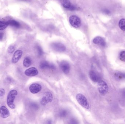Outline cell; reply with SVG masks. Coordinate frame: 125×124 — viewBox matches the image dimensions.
I'll list each match as a JSON object with an SVG mask.
<instances>
[{
  "mask_svg": "<svg viewBox=\"0 0 125 124\" xmlns=\"http://www.w3.org/2000/svg\"><path fill=\"white\" fill-rule=\"evenodd\" d=\"M17 94V91L15 90H13L10 91L7 95V105L11 109L15 108V106L14 103V100Z\"/></svg>",
  "mask_w": 125,
  "mask_h": 124,
  "instance_id": "1",
  "label": "cell"
},
{
  "mask_svg": "<svg viewBox=\"0 0 125 124\" xmlns=\"http://www.w3.org/2000/svg\"><path fill=\"white\" fill-rule=\"evenodd\" d=\"M76 99L78 102L82 107L87 109H89V104L87 99L84 95L82 94H78L76 95Z\"/></svg>",
  "mask_w": 125,
  "mask_h": 124,
  "instance_id": "2",
  "label": "cell"
},
{
  "mask_svg": "<svg viewBox=\"0 0 125 124\" xmlns=\"http://www.w3.org/2000/svg\"><path fill=\"white\" fill-rule=\"evenodd\" d=\"M98 89L101 94L105 95L108 91V87L107 83L105 81L100 80L98 83Z\"/></svg>",
  "mask_w": 125,
  "mask_h": 124,
  "instance_id": "3",
  "label": "cell"
},
{
  "mask_svg": "<svg viewBox=\"0 0 125 124\" xmlns=\"http://www.w3.org/2000/svg\"><path fill=\"white\" fill-rule=\"evenodd\" d=\"M69 22L72 26L76 28L79 27L81 25L80 18L75 15H72L70 17Z\"/></svg>",
  "mask_w": 125,
  "mask_h": 124,
  "instance_id": "4",
  "label": "cell"
},
{
  "mask_svg": "<svg viewBox=\"0 0 125 124\" xmlns=\"http://www.w3.org/2000/svg\"><path fill=\"white\" fill-rule=\"evenodd\" d=\"M53 99L52 94L49 92H45L41 99L40 103L42 105L44 106L49 102H52Z\"/></svg>",
  "mask_w": 125,
  "mask_h": 124,
  "instance_id": "5",
  "label": "cell"
},
{
  "mask_svg": "<svg viewBox=\"0 0 125 124\" xmlns=\"http://www.w3.org/2000/svg\"><path fill=\"white\" fill-rule=\"evenodd\" d=\"M51 46L54 50L59 52L64 51L66 50L65 46L61 43H53L51 44Z\"/></svg>",
  "mask_w": 125,
  "mask_h": 124,
  "instance_id": "6",
  "label": "cell"
},
{
  "mask_svg": "<svg viewBox=\"0 0 125 124\" xmlns=\"http://www.w3.org/2000/svg\"><path fill=\"white\" fill-rule=\"evenodd\" d=\"M42 89V86L38 83L32 84L29 87L30 92L33 94H37Z\"/></svg>",
  "mask_w": 125,
  "mask_h": 124,
  "instance_id": "7",
  "label": "cell"
},
{
  "mask_svg": "<svg viewBox=\"0 0 125 124\" xmlns=\"http://www.w3.org/2000/svg\"><path fill=\"white\" fill-rule=\"evenodd\" d=\"M25 74L26 75L28 76H35L39 74L38 70L34 67L30 68L25 70Z\"/></svg>",
  "mask_w": 125,
  "mask_h": 124,
  "instance_id": "8",
  "label": "cell"
},
{
  "mask_svg": "<svg viewBox=\"0 0 125 124\" xmlns=\"http://www.w3.org/2000/svg\"><path fill=\"white\" fill-rule=\"evenodd\" d=\"M93 43L95 44L100 45L101 46L104 47L106 46V42L105 39L100 36H97L93 39Z\"/></svg>",
  "mask_w": 125,
  "mask_h": 124,
  "instance_id": "9",
  "label": "cell"
},
{
  "mask_svg": "<svg viewBox=\"0 0 125 124\" xmlns=\"http://www.w3.org/2000/svg\"><path fill=\"white\" fill-rule=\"evenodd\" d=\"M60 67L63 73L65 74H68L70 72V66L67 62L62 61L60 64Z\"/></svg>",
  "mask_w": 125,
  "mask_h": 124,
  "instance_id": "10",
  "label": "cell"
},
{
  "mask_svg": "<svg viewBox=\"0 0 125 124\" xmlns=\"http://www.w3.org/2000/svg\"><path fill=\"white\" fill-rule=\"evenodd\" d=\"M22 55V51L21 50H18L15 52L13 55L12 62L13 63H16L19 61Z\"/></svg>",
  "mask_w": 125,
  "mask_h": 124,
  "instance_id": "11",
  "label": "cell"
},
{
  "mask_svg": "<svg viewBox=\"0 0 125 124\" xmlns=\"http://www.w3.org/2000/svg\"><path fill=\"white\" fill-rule=\"evenodd\" d=\"M89 74L91 80L94 82H97L100 81L101 78L100 76L94 71H90Z\"/></svg>",
  "mask_w": 125,
  "mask_h": 124,
  "instance_id": "12",
  "label": "cell"
},
{
  "mask_svg": "<svg viewBox=\"0 0 125 124\" xmlns=\"http://www.w3.org/2000/svg\"><path fill=\"white\" fill-rule=\"evenodd\" d=\"M0 116L3 118H6L9 116V111L5 106H2L0 108Z\"/></svg>",
  "mask_w": 125,
  "mask_h": 124,
  "instance_id": "13",
  "label": "cell"
},
{
  "mask_svg": "<svg viewBox=\"0 0 125 124\" xmlns=\"http://www.w3.org/2000/svg\"><path fill=\"white\" fill-rule=\"evenodd\" d=\"M115 77L116 80L120 81L125 79V74L121 72H116L114 75Z\"/></svg>",
  "mask_w": 125,
  "mask_h": 124,
  "instance_id": "14",
  "label": "cell"
},
{
  "mask_svg": "<svg viewBox=\"0 0 125 124\" xmlns=\"http://www.w3.org/2000/svg\"><path fill=\"white\" fill-rule=\"evenodd\" d=\"M31 64V60L30 58L26 57L24 59L23 62V66L25 67H28Z\"/></svg>",
  "mask_w": 125,
  "mask_h": 124,
  "instance_id": "15",
  "label": "cell"
},
{
  "mask_svg": "<svg viewBox=\"0 0 125 124\" xmlns=\"http://www.w3.org/2000/svg\"><path fill=\"white\" fill-rule=\"evenodd\" d=\"M9 25H11L16 28H19L20 27V24L17 21L15 20H9L7 22Z\"/></svg>",
  "mask_w": 125,
  "mask_h": 124,
  "instance_id": "16",
  "label": "cell"
},
{
  "mask_svg": "<svg viewBox=\"0 0 125 124\" xmlns=\"http://www.w3.org/2000/svg\"><path fill=\"white\" fill-rule=\"evenodd\" d=\"M119 26L120 29L123 31H125V19L122 18L119 22Z\"/></svg>",
  "mask_w": 125,
  "mask_h": 124,
  "instance_id": "17",
  "label": "cell"
},
{
  "mask_svg": "<svg viewBox=\"0 0 125 124\" xmlns=\"http://www.w3.org/2000/svg\"><path fill=\"white\" fill-rule=\"evenodd\" d=\"M50 64L47 61H43L40 63V67L41 69H46L47 68H50Z\"/></svg>",
  "mask_w": 125,
  "mask_h": 124,
  "instance_id": "18",
  "label": "cell"
},
{
  "mask_svg": "<svg viewBox=\"0 0 125 124\" xmlns=\"http://www.w3.org/2000/svg\"><path fill=\"white\" fill-rule=\"evenodd\" d=\"M62 6L66 8L69 9L71 4L68 0H61Z\"/></svg>",
  "mask_w": 125,
  "mask_h": 124,
  "instance_id": "19",
  "label": "cell"
},
{
  "mask_svg": "<svg viewBox=\"0 0 125 124\" xmlns=\"http://www.w3.org/2000/svg\"><path fill=\"white\" fill-rule=\"evenodd\" d=\"M8 25L9 24L7 22L0 21V30H3L6 29Z\"/></svg>",
  "mask_w": 125,
  "mask_h": 124,
  "instance_id": "20",
  "label": "cell"
},
{
  "mask_svg": "<svg viewBox=\"0 0 125 124\" xmlns=\"http://www.w3.org/2000/svg\"><path fill=\"white\" fill-rule=\"evenodd\" d=\"M119 58L121 61L125 62V51H122L120 52V54Z\"/></svg>",
  "mask_w": 125,
  "mask_h": 124,
  "instance_id": "21",
  "label": "cell"
},
{
  "mask_svg": "<svg viewBox=\"0 0 125 124\" xmlns=\"http://www.w3.org/2000/svg\"><path fill=\"white\" fill-rule=\"evenodd\" d=\"M37 51V54L39 56H41L43 54V51H42V48L40 46H37L36 47Z\"/></svg>",
  "mask_w": 125,
  "mask_h": 124,
  "instance_id": "22",
  "label": "cell"
},
{
  "mask_svg": "<svg viewBox=\"0 0 125 124\" xmlns=\"http://www.w3.org/2000/svg\"><path fill=\"white\" fill-rule=\"evenodd\" d=\"M68 112L66 110H62L60 113V116L62 117H64L67 115Z\"/></svg>",
  "mask_w": 125,
  "mask_h": 124,
  "instance_id": "23",
  "label": "cell"
},
{
  "mask_svg": "<svg viewBox=\"0 0 125 124\" xmlns=\"http://www.w3.org/2000/svg\"><path fill=\"white\" fill-rule=\"evenodd\" d=\"M15 50L14 47L13 46H10L8 48V50H7V51L9 53H12V52H14Z\"/></svg>",
  "mask_w": 125,
  "mask_h": 124,
  "instance_id": "24",
  "label": "cell"
},
{
  "mask_svg": "<svg viewBox=\"0 0 125 124\" xmlns=\"http://www.w3.org/2000/svg\"><path fill=\"white\" fill-rule=\"evenodd\" d=\"M31 107L33 109L35 110H38L39 108V106H38V105H37V103H31Z\"/></svg>",
  "mask_w": 125,
  "mask_h": 124,
  "instance_id": "25",
  "label": "cell"
},
{
  "mask_svg": "<svg viewBox=\"0 0 125 124\" xmlns=\"http://www.w3.org/2000/svg\"><path fill=\"white\" fill-rule=\"evenodd\" d=\"M103 12L104 14L107 15L110 14V13H111L109 9H104L103 10Z\"/></svg>",
  "mask_w": 125,
  "mask_h": 124,
  "instance_id": "26",
  "label": "cell"
},
{
  "mask_svg": "<svg viewBox=\"0 0 125 124\" xmlns=\"http://www.w3.org/2000/svg\"><path fill=\"white\" fill-rule=\"evenodd\" d=\"M5 93V91L4 89H0V97L3 96Z\"/></svg>",
  "mask_w": 125,
  "mask_h": 124,
  "instance_id": "27",
  "label": "cell"
},
{
  "mask_svg": "<svg viewBox=\"0 0 125 124\" xmlns=\"http://www.w3.org/2000/svg\"><path fill=\"white\" fill-rule=\"evenodd\" d=\"M69 9L70 10H71V11H73V10H75L76 9L75 7L73 5H71L70 8H69Z\"/></svg>",
  "mask_w": 125,
  "mask_h": 124,
  "instance_id": "28",
  "label": "cell"
},
{
  "mask_svg": "<svg viewBox=\"0 0 125 124\" xmlns=\"http://www.w3.org/2000/svg\"><path fill=\"white\" fill-rule=\"evenodd\" d=\"M3 37V33H0V40H2Z\"/></svg>",
  "mask_w": 125,
  "mask_h": 124,
  "instance_id": "29",
  "label": "cell"
},
{
  "mask_svg": "<svg viewBox=\"0 0 125 124\" xmlns=\"http://www.w3.org/2000/svg\"><path fill=\"white\" fill-rule=\"evenodd\" d=\"M123 95L125 97V90H124L123 92Z\"/></svg>",
  "mask_w": 125,
  "mask_h": 124,
  "instance_id": "30",
  "label": "cell"
}]
</instances>
